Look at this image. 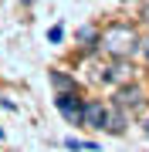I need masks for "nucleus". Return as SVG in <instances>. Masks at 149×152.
I'll list each match as a JSON object with an SVG mask.
<instances>
[{
	"label": "nucleus",
	"instance_id": "nucleus-1",
	"mask_svg": "<svg viewBox=\"0 0 149 152\" xmlns=\"http://www.w3.org/2000/svg\"><path fill=\"white\" fill-rule=\"evenodd\" d=\"M98 44L109 54H115V58H129L136 51V44H139V37H136V31L129 27V24H115V27H109L98 37Z\"/></svg>",
	"mask_w": 149,
	"mask_h": 152
},
{
	"label": "nucleus",
	"instance_id": "nucleus-2",
	"mask_svg": "<svg viewBox=\"0 0 149 152\" xmlns=\"http://www.w3.org/2000/svg\"><path fill=\"white\" fill-rule=\"evenodd\" d=\"M54 108L65 115L68 122L81 125V108H85V98H78V91H58V98H54Z\"/></svg>",
	"mask_w": 149,
	"mask_h": 152
},
{
	"label": "nucleus",
	"instance_id": "nucleus-3",
	"mask_svg": "<svg viewBox=\"0 0 149 152\" xmlns=\"http://www.w3.org/2000/svg\"><path fill=\"white\" fill-rule=\"evenodd\" d=\"M142 85L139 81H122L115 88V108H139L142 105Z\"/></svg>",
	"mask_w": 149,
	"mask_h": 152
},
{
	"label": "nucleus",
	"instance_id": "nucleus-4",
	"mask_svg": "<svg viewBox=\"0 0 149 152\" xmlns=\"http://www.w3.org/2000/svg\"><path fill=\"white\" fill-rule=\"evenodd\" d=\"M81 122L88 125V129H105V122H109V108H105L102 102H88V98H85Z\"/></svg>",
	"mask_w": 149,
	"mask_h": 152
},
{
	"label": "nucleus",
	"instance_id": "nucleus-5",
	"mask_svg": "<svg viewBox=\"0 0 149 152\" xmlns=\"http://www.w3.org/2000/svg\"><path fill=\"white\" fill-rule=\"evenodd\" d=\"M51 85H54L58 91H78V85H75V78H68L65 71H51Z\"/></svg>",
	"mask_w": 149,
	"mask_h": 152
},
{
	"label": "nucleus",
	"instance_id": "nucleus-6",
	"mask_svg": "<svg viewBox=\"0 0 149 152\" xmlns=\"http://www.w3.org/2000/svg\"><path fill=\"white\" fill-rule=\"evenodd\" d=\"M98 37H102V34L98 31H95V27H81V31H78V44H81V48H98Z\"/></svg>",
	"mask_w": 149,
	"mask_h": 152
},
{
	"label": "nucleus",
	"instance_id": "nucleus-7",
	"mask_svg": "<svg viewBox=\"0 0 149 152\" xmlns=\"http://www.w3.org/2000/svg\"><path fill=\"white\" fill-rule=\"evenodd\" d=\"M65 149H88V152H98V142H85V139H65Z\"/></svg>",
	"mask_w": 149,
	"mask_h": 152
},
{
	"label": "nucleus",
	"instance_id": "nucleus-8",
	"mask_svg": "<svg viewBox=\"0 0 149 152\" xmlns=\"http://www.w3.org/2000/svg\"><path fill=\"white\" fill-rule=\"evenodd\" d=\"M48 41H51V44H61V41H65V27H61V24L48 27Z\"/></svg>",
	"mask_w": 149,
	"mask_h": 152
},
{
	"label": "nucleus",
	"instance_id": "nucleus-9",
	"mask_svg": "<svg viewBox=\"0 0 149 152\" xmlns=\"http://www.w3.org/2000/svg\"><path fill=\"white\" fill-rule=\"evenodd\" d=\"M142 54H146V61H149V37L142 41Z\"/></svg>",
	"mask_w": 149,
	"mask_h": 152
},
{
	"label": "nucleus",
	"instance_id": "nucleus-10",
	"mask_svg": "<svg viewBox=\"0 0 149 152\" xmlns=\"http://www.w3.org/2000/svg\"><path fill=\"white\" fill-rule=\"evenodd\" d=\"M142 17H146V24H149V4H146V7H142Z\"/></svg>",
	"mask_w": 149,
	"mask_h": 152
},
{
	"label": "nucleus",
	"instance_id": "nucleus-11",
	"mask_svg": "<svg viewBox=\"0 0 149 152\" xmlns=\"http://www.w3.org/2000/svg\"><path fill=\"white\" fill-rule=\"evenodd\" d=\"M142 129H146V135H149V122H146V125H142Z\"/></svg>",
	"mask_w": 149,
	"mask_h": 152
}]
</instances>
